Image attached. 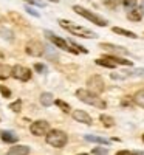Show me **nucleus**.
Segmentation results:
<instances>
[{
    "label": "nucleus",
    "instance_id": "1",
    "mask_svg": "<svg viewBox=\"0 0 144 155\" xmlns=\"http://www.w3.org/2000/svg\"><path fill=\"white\" fill-rule=\"evenodd\" d=\"M76 96L79 98L82 102L88 104V106H93V107H98V109H106V107H107L106 101L101 99L96 93L90 92V90H82V88L76 90Z\"/></svg>",
    "mask_w": 144,
    "mask_h": 155
},
{
    "label": "nucleus",
    "instance_id": "2",
    "mask_svg": "<svg viewBox=\"0 0 144 155\" xmlns=\"http://www.w3.org/2000/svg\"><path fill=\"white\" fill-rule=\"evenodd\" d=\"M59 25H61L64 30H67L68 33H71V34H74V36L87 37V39H93V37H96V34H95L93 31H90V30L81 27V25H76V23L71 22V20H64V19H61V20H59Z\"/></svg>",
    "mask_w": 144,
    "mask_h": 155
},
{
    "label": "nucleus",
    "instance_id": "3",
    "mask_svg": "<svg viewBox=\"0 0 144 155\" xmlns=\"http://www.w3.org/2000/svg\"><path fill=\"white\" fill-rule=\"evenodd\" d=\"M67 141H68V137L67 134H65L64 130H59V129H53V130H50L47 134V143L50 146H53V147H64L65 144H67Z\"/></svg>",
    "mask_w": 144,
    "mask_h": 155
},
{
    "label": "nucleus",
    "instance_id": "4",
    "mask_svg": "<svg viewBox=\"0 0 144 155\" xmlns=\"http://www.w3.org/2000/svg\"><path fill=\"white\" fill-rule=\"evenodd\" d=\"M73 9H74V12H77L79 16H82L84 19H87V20L91 22V23L98 25V27H106V25H107V20H106V19H102L101 16L95 14V12H91V11L82 8V6H74Z\"/></svg>",
    "mask_w": 144,
    "mask_h": 155
},
{
    "label": "nucleus",
    "instance_id": "5",
    "mask_svg": "<svg viewBox=\"0 0 144 155\" xmlns=\"http://www.w3.org/2000/svg\"><path fill=\"white\" fill-rule=\"evenodd\" d=\"M45 37L48 39V41L53 44V45H56L57 48H61V50H65V51H68V53H73V54H77L76 51L73 50V47L65 41V39H62V37H59L57 34H54V33H51V31H45Z\"/></svg>",
    "mask_w": 144,
    "mask_h": 155
},
{
    "label": "nucleus",
    "instance_id": "6",
    "mask_svg": "<svg viewBox=\"0 0 144 155\" xmlns=\"http://www.w3.org/2000/svg\"><path fill=\"white\" fill-rule=\"evenodd\" d=\"M87 85H88L90 92H93V93H96V95H99V93L104 92V79H102L99 74L90 76L88 81H87Z\"/></svg>",
    "mask_w": 144,
    "mask_h": 155
},
{
    "label": "nucleus",
    "instance_id": "7",
    "mask_svg": "<svg viewBox=\"0 0 144 155\" xmlns=\"http://www.w3.org/2000/svg\"><path fill=\"white\" fill-rule=\"evenodd\" d=\"M30 132L36 137H44L50 132V124L47 121H42V120H39V121H34L31 126H30Z\"/></svg>",
    "mask_w": 144,
    "mask_h": 155
},
{
    "label": "nucleus",
    "instance_id": "8",
    "mask_svg": "<svg viewBox=\"0 0 144 155\" xmlns=\"http://www.w3.org/2000/svg\"><path fill=\"white\" fill-rule=\"evenodd\" d=\"M12 78H16L22 82H27L31 79V70L23 65H14L12 67Z\"/></svg>",
    "mask_w": 144,
    "mask_h": 155
},
{
    "label": "nucleus",
    "instance_id": "9",
    "mask_svg": "<svg viewBox=\"0 0 144 155\" xmlns=\"http://www.w3.org/2000/svg\"><path fill=\"white\" fill-rule=\"evenodd\" d=\"M25 51L30 54V56H42L44 51H45V45L39 41H30L25 47Z\"/></svg>",
    "mask_w": 144,
    "mask_h": 155
},
{
    "label": "nucleus",
    "instance_id": "10",
    "mask_svg": "<svg viewBox=\"0 0 144 155\" xmlns=\"http://www.w3.org/2000/svg\"><path fill=\"white\" fill-rule=\"evenodd\" d=\"M71 116H73V120H74V121L82 123V124H87V126H90L91 123H93L91 116H90L87 112H84V110H74Z\"/></svg>",
    "mask_w": 144,
    "mask_h": 155
},
{
    "label": "nucleus",
    "instance_id": "11",
    "mask_svg": "<svg viewBox=\"0 0 144 155\" xmlns=\"http://www.w3.org/2000/svg\"><path fill=\"white\" fill-rule=\"evenodd\" d=\"M101 48L112 51V53H119V54H130L129 50L124 47H118V45H112V44H101Z\"/></svg>",
    "mask_w": 144,
    "mask_h": 155
},
{
    "label": "nucleus",
    "instance_id": "12",
    "mask_svg": "<svg viewBox=\"0 0 144 155\" xmlns=\"http://www.w3.org/2000/svg\"><path fill=\"white\" fill-rule=\"evenodd\" d=\"M142 12H144L142 6H135V8H133L132 11L129 12L127 19H129L130 22H139V20L142 19Z\"/></svg>",
    "mask_w": 144,
    "mask_h": 155
},
{
    "label": "nucleus",
    "instance_id": "13",
    "mask_svg": "<svg viewBox=\"0 0 144 155\" xmlns=\"http://www.w3.org/2000/svg\"><path fill=\"white\" fill-rule=\"evenodd\" d=\"M31 150L28 146H22V144H17V146H12L9 150H8V155H28Z\"/></svg>",
    "mask_w": 144,
    "mask_h": 155
},
{
    "label": "nucleus",
    "instance_id": "14",
    "mask_svg": "<svg viewBox=\"0 0 144 155\" xmlns=\"http://www.w3.org/2000/svg\"><path fill=\"white\" fill-rule=\"evenodd\" d=\"M95 64L96 65H101V67H104V68H115V67H118L116 64L106 54V56H102V58H99V59H96L95 61Z\"/></svg>",
    "mask_w": 144,
    "mask_h": 155
},
{
    "label": "nucleus",
    "instance_id": "15",
    "mask_svg": "<svg viewBox=\"0 0 144 155\" xmlns=\"http://www.w3.org/2000/svg\"><path fill=\"white\" fill-rule=\"evenodd\" d=\"M0 138H2L3 143H16L19 140L14 132H9V130H0Z\"/></svg>",
    "mask_w": 144,
    "mask_h": 155
},
{
    "label": "nucleus",
    "instance_id": "16",
    "mask_svg": "<svg viewBox=\"0 0 144 155\" xmlns=\"http://www.w3.org/2000/svg\"><path fill=\"white\" fill-rule=\"evenodd\" d=\"M85 141H90V143H99V144H109V140L107 138H102L98 135H85L84 137Z\"/></svg>",
    "mask_w": 144,
    "mask_h": 155
},
{
    "label": "nucleus",
    "instance_id": "17",
    "mask_svg": "<svg viewBox=\"0 0 144 155\" xmlns=\"http://www.w3.org/2000/svg\"><path fill=\"white\" fill-rule=\"evenodd\" d=\"M53 102H54V98H53V95H51V93L45 92V93L41 95V104H42V106L48 107V106L53 104Z\"/></svg>",
    "mask_w": 144,
    "mask_h": 155
},
{
    "label": "nucleus",
    "instance_id": "18",
    "mask_svg": "<svg viewBox=\"0 0 144 155\" xmlns=\"http://www.w3.org/2000/svg\"><path fill=\"white\" fill-rule=\"evenodd\" d=\"M112 31H113L115 34H121V36H126V37H130V39H136V34H135V33H132V31H127V30L119 28V27H115V28H112Z\"/></svg>",
    "mask_w": 144,
    "mask_h": 155
},
{
    "label": "nucleus",
    "instance_id": "19",
    "mask_svg": "<svg viewBox=\"0 0 144 155\" xmlns=\"http://www.w3.org/2000/svg\"><path fill=\"white\" fill-rule=\"evenodd\" d=\"M9 76H12V68L9 65H2L0 64V79H8Z\"/></svg>",
    "mask_w": 144,
    "mask_h": 155
},
{
    "label": "nucleus",
    "instance_id": "20",
    "mask_svg": "<svg viewBox=\"0 0 144 155\" xmlns=\"http://www.w3.org/2000/svg\"><path fill=\"white\" fill-rule=\"evenodd\" d=\"M133 102H135L136 106H139V107L144 109V90H138V92L135 93V96H133Z\"/></svg>",
    "mask_w": 144,
    "mask_h": 155
},
{
    "label": "nucleus",
    "instance_id": "21",
    "mask_svg": "<svg viewBox=\"0 0 144 155\" xmlns=\"http://www.w3.org/2000/svg\"><path fill=\"white\" fill-rule=\"evenodd\" d=\"M109 58L116 64V65H127V67H130V65H133L130 61H127V59H123V58H119V56H112V54H109Z\"/></svg>",
    "mask_w": 144,
    "mask_h": 155
},
{
    "label": "nucleus",
    "instance_id": "22",
    "mask_svg": "<svg viewBox=\"0 0 144 155\" xmlns=\"http://www.w3.org/2000/svg\"><path fill=\"white\" fill-rule=\"evenodd\" d=\"M54 104H56L62 112H65V113H70V110H71V109H70V106H68L65 101H62V99H56V101H54Z\"/></svg>",
    "mask_w": 144,
    "mask_h": 155
},
{
    "label": "nucleus",
    "instance_id": "23",
    "mask_svg": "<svg viewBox=\"0 0 144 155\" xmlns=\"http://www.w3.org/2000/svg\"><path fill=\"white\" fill-rule=\"evenodd\" d=\"M101 123L104 126H107V127H113L115 126V120L112 118V116H109V115H101Z\"/></svg>",
    "mask_w": 144,
    "mask_h": 155
},
{
    "label": "nucleus",
    "instance_id": "24",
    "mask_svg": "<svg viewBox=\"0 0 144 155\" xmlns=\"http://www.w3.org/2000/svg\"><path fill=\"white\" fill-rule=\"evenodd\" d=\"M9 109H11L12 112H16V113H20V110H22V101H20V99L14 101V102L9 106Z\"/></svg>",
    "mask_w": 144,
    "mask_h": 155
},
{
    "label": "nucleus",
    "instance_id": "25",
    "mask_svg": "<svg viewBox=\"0 0 144 155\" xmlns=\"http://www.w3.org/2000/svg\"><path fill=\"white\" fill-rule=\"evenodd\" d=\"M121 3L124 5V8H126V9H133V8L136 6L135 0H121Z\"/></svg>",
    "mask_w": 144,
    "mask_h": 155
},
{
    "label": "nucleus",
    "instance_id": "26",
    "mask_svg": "<svg viewBox=\"0 0 144 155\" xmlns=\"http://www.w3.org/2000/svg\"><path fill=\"white\" fill-rule=\"evenodd\" d=\"M91 153H93V155H109L106 147H95L93 150H91Z\"/></svg>",
    "mask_w": 144,
    "mask_h": 155
},
{
    "label": "nucleus",
    "instance_id": "27",
    "mask_svg": "<svg viewBox=\"0 0 144 155\" xmlns=\"http://www.w3.org/2000/svg\"><path fill=\"white\" fill-rule=\"evenodd\" d=\"M9 16H11V19L14 20L16 23H22V25H27V22H25L22 17H19V14H16V12H9Z\"/></svg>",
    "mask_w": 144,
    "mask_h": 155
},
{
    "label": "nucleus",
    "instance_id": "28",
    "mask_svg": "<svg viewBox=\"0 0 144 155\" xmlns=\"http://www.w3.org/2000/svg\"><path fill=\"white\" fill-rule=\"evenodd\" d=\"M0 93H2L3 98H9L11 96V90L8 87H5V85H0Z\"/></svg>",
    "mask_w": 144,
    "mask_h": 155
},
{
    "label": "nucleus",
    "instance_id": "29",
    "mask_svg": "<svg viewBox=\"0 0 144 155\" xmlns=\"http://www.w3.org/2000/svg\"><path fill=\"white\" fill-rule=\"evenodd\" d=\"M34 68H36V71H37V73H41V74L48 71V70H47V67L44 65V64H34Z\"/></svg>",
    "mask_w": 144,
    "mask_h": 155
},
{
    "label": "nucleus",
    "instance_id": "30",
    "mask_svg": "<svg viewBox=\"0 0 144 155\" xmlns=\"http://www.w3.org/2000/svg\"><path fill=\"white\" fill-rule=\"evenodd\" d=\"M121 0H104V3H106V6H109V8H116V5L119 3Z\"/></svg>",
    "mask_w": 144,
    "mask_h": 155
},
{
    "label": "nucleus",
    "instance_id": "31",
    "mask_svg": "<svg viewBox=\"0 0 144 155\" xmlns=\"http://www.w3.org/2000/svg\"><path fill=\"white\" fill-rule=\"evenodd\" d=\"M25 2H28V3H33V5H36V6H45V3L42 2V0H25Z\"/></svg>",
    "mask_w": 144,
    "mask_h": 155
},
{
    "label": "nucleus",
    "instance_id": "32",
    "mask_svg": "<svg viewBox=\"0 0 144 155\" xmlns=\"http://www.w3.org/2000/svg\"><path fill=\"white\" fill-rule=\"evenodd\" d=\"M0 36H3V37L9 39V41H12V33H11V31H3V30H0Z\"/></svg>",
    "mask_w": 144,
    "mask_h": 155
},
{
    "label": "nucleus",
    "instance_id": "33",
    "mask_svg": "<svg viewBox=\"0 0 144 155\" xmlns=\"http://www.w3.org/2000/svg\"><path fill=\"white\" fill-rule=\"evenodd\" d=\"M25 9H27V12H28V14H31V16H34V17H41V16H39V12H37V11H34L33 8L27 6V8H25Z\"/></svg>",
    "mask_w": 144,
    "mask_h": 155
},
{
    "label": "nucleus",
    "instance_id": "34",
    "mask_svg": "<svg viewBox=\"0 0 144 155\" xmlns=\"http://www.w3.org/2000/svg\"><path fill=\"white\" fill-rule=\"evenodd\" d=\"M116 155H130V150H119L116 152Z\"/></svg>",
    "mask_w": 144,
    "mask_h": 155
},
{
    "label": "nucleus",
    "instance_id": "35",
    "mask_svg": "<svg viewBox=\"0 0 144 155\" xmlns=\"http://www.w3.org/2000/svg\"><path fill=\"white\" fill-rule=\"evenodd\" d=\"M130 155H144V152H141V150H133V152H130Z\"/></svg>",
    "mask_w": 144,
    "mask_h": 155
},
{
    "label": "nucleus",
    "instance_id": "36",
    "mask_svg": "<svg viewBox=\"0 0 144 155\" xmlns=\"http://www.w3.org/2000/svg\"><path fill=\"white\" fill-rule=\"evenodd\" d=\"M5 61V54H3V51H0V64H2Z\"/></svg>",
    "mask_w": 144,
    "mask_h": 155
},
{
    "label": "nucleus",
    "instance_id": "37",
    "mask_svg": "<svg viewBox=\"0 0 144 155\" xmlns=\"http://www.w3.org/2000/svg\"><path fill=\"white\" fill-rule=\"evenodd\" d=\"M50 2H59V0H50Z\"/></svg>",
    "mask_w": 144,
    "mask_h": 155
},
{
    "label": "nucleus",
    "instance_id": "38",
    "mask_svg": "<svg viewBox=\"0 0 144 155\" xmlns=\"http://www.w3.org/2000/svg\"><path fill=\"white\" fill-rule=\"evenodd\" d=\"M77 155H88V153H77Z\"/></svg>",
    "mask_w": 144,
    "mask_h": 155
},
{
    "label": "nucleus",
    "instance_id": "39",
    "mask_svg": "<svg viewBox=\"0 0 144 155\" xmlns=\"http://www.w3.org/2000/svg\"><path fill=\"white\" fill-rule=\"evenodd\" d=\"M142 141H144V135H142Z\"/></svg>",
    "mask_w": 144,
    "mask_h": 155
}]
</instances>
